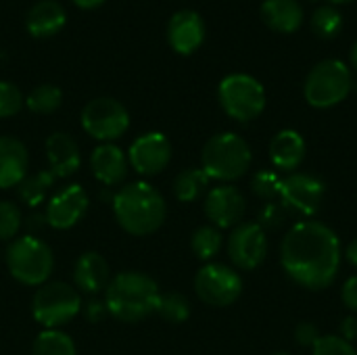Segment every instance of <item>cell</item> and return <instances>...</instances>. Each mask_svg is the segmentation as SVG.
Returning a JSON list of instances; mask_svg holds the SVG:
<instances>
[{
    "label": "cell",
    "mask_w": 357,
    "mask_h": 355,
    "mask_svg": "<svg viewBox=\"0 0 357 355\" xmlns=\"http://www.w3.org/2000/svg\"><path fill=\"white\" fill-rule=\"evenodd\" d=\"M117 224L132 236L157 232L167 216L163 195L149 182H132L117 190L111 201Z\"/></svg>",
    "instance_id": "7a4b0ae2"
},
{
    "label": "cell",
    "mask_w": 357,
    "mask_h": 355,
    "mask_svg": "<svg viewBox=\"0 0 357 355\" xmlns=\"http://www.w3.org/2000/svg\"><path fill=\"white\" fill-rule=\"evenodd\" d=\"M82 128L100 142H113L130 128V113L113 96H96L82 109Z\"/></svg>",
    "instance_id": "9c48e42d"
},
{
    "label": "cell",
    "mask_w": 357,
    "mask_h": 355,
    "mask_svg": "<svg viewBox=\"0 0 357 355\" xmlns=\"http://www.w3.org/2000/svg\"><path fill=\"white\" fill-rule=\"evenodd\" d=\"M6 268L10 276L25 285V287H42L48 282L52 268H54V255L52 249L38 236H21L15 239L6 249Z\"/></svg>",
    "instance_id": "5b68a950"
},
{
    "label": "cell",
    "mask_w": 357,
    "mask_h": 355,
    "mask_svg": "<svg viewBox=\"0 0 357 355\" xmlns=\"http://www.w3.org/2000/svg\"><path fill=\"white\" fill-rule=\"evenodd\" d=\"M349 61H351V67L357 71V40L356 44L351 46V52H349Z\"/></svg>",
    "instance_id": "60d3db41"
},
{
    "label": "cell",
    "mask_w": 357,
    "mask_h": 355,
    "mask_svg": "<svg viewBox=\"0 0 357 355\" xmlns=\"http://www.w3.org/2000/svg\"><path fill=\"white\" fill-rule=\"evenodd\" d=\"M73 282H75L77 291L88 293V295H96V293L105 291L107 285L111 282V272H109L107 259L96 251H88V253L79 255L73 266Z\"/></svg>",
    "instance_id": "ffe728a7"
},
{
    "label": "cell",
    "mask_w": 357,
    "mask_h": 355,
    "mask_svg": "<svg viewBox=\"0 0 357 355\" xmlns=\"http://www.w3.org/2000/svg\"><path fill=\"white\" fill-rule=\"evenodd\" d=\"M29 169L25 144L13 136H0V188L17 186Z\"/></svg>",
    "instance_id": "44dd1931"
},
{
    "label": "cell",
    "mask_w": 357,
    "mask_h": 355,
    "mask_svg": "<svg viewBox=\"0 0 357 355\" xmlns=\"http://www.w3.org/2000/svg\"><path fill=\"white\" fill-rule=\"evenodd\" d=\"M272 355H291V354H287V352H278V354H272Z\"/></svg>",
    "instance_id": "7bdbcfd3"
},
{
    "label": "cell",
    "mask_w": 357,
    "mask_h": 355,
    "mask_svg": "<svg viewBox=\"0 0 357 355\" xmlns=\"http://www.w3.org/2000/svg\"><path fill=\"white\" fill-rule=\"evenodd\" d=\"M161 291L157 282L142 272H121L105 289L107 312L121 322H140L157 312Z\"/></svg>",
    "instance_id": "3957f363"
},
{
    "label": "cell",
    "mask_w": 357,
    "mask_h": 355,
    "mask_svg": "<svg viewBox=\"0 0 357 355\" xmlns=\"http://www.w3.org/2000/svg\"><path fill=\"white\" fill-rule=\"evenodd\" d=\"M23 105L25 100H23L21 90L13 82L0 80V119L17 115Z\"/></svg>",
    "instance_id": "d6a6232c"
},
{
    "label": "cell",
    "mask_w": 357,
    "mask_h": 355,
    "mask_svg": "<svg viewBox=\"0 0 357 355\" xmlns=\"http://www.w3.org/2000/svg\"><path fill=\"white\" fill-rule=\"evenodd\" d=\"M46 159H48V169L54 174L56 180L73 176L82 165L79 146L65 132H54L46 138Z\"/></svg>",
    "instance_id": "e0dca14e"
},
{
    "label": "cell",
    "mask_w": 357,
    "mask_h": 355,
    "mask_svg": "<svg viewBox=\"0 0 357 355\" xmlns=\"http://www.w3.org/2000/svg\"><path fill=\"white\" fill-rule=\"evenodd\" d=\"M128 155L113 142L98 144L90 155V169L98 182L105 186H115L126 180L128 174Z\"/></svg>",
    "instance_id": "ac0fdd59"
},
{
    "label": "cell",
    "mask_w": 357,
    "mask_h": 355,
    "mask_svg": "<svg viewBox=\"0 0 357 355\" xmlns=\"http://www.w3.org/2000/svg\"><path fill=\"white\" fill-rule=\"evenodd\" d=\"M205 40V21L192 8L176 10L167 21V42L178 54H192Z\"/></svg>",
    "instance_id": "2e32d148"
},
{
    "label": "cell",
    "mask_w": 357,
    "mask_h": 355,
    "mask_svg": "<svg viewBox=\"0 0 357 355\" xmlns=\"http://www.w3.org/2000/svg\"><path fill=\"white\" fill-rule=\"evenodd\" d=\"M354 88H356V90H357V84H356V86H354Z\"/></svg>",
    "instance_id": "ee69618b"
},
{
    "label": "cell",
    "mask_w": 357,
    "mask_h": 355,
    "mask_svg": "<svg viewBox=\"0 0 357 355\" xmlns=\"http://www.w3.org/2000/svg\"><path fill=\"white\" fill-rule=\"evenodd\" d=\"M345 257H347V262L354 266L357 270V236L347 245V249H345Z\"/></svg>",
    "instance_id": "f35d334b"
},
{
    "label": "cell",
    "mask_w": 357,
    "mask_h": 355,
    "mask_svg": "<svg viewBox=\"0 0 357 355\" xmlns=\"http://www.w3.org/2000/svg\"><path fill=\"white\" fill-rule=\"evenodd\" d=\"M228 257L238 270H255L268 257V236L257 222H241L228 236Z\"/></svg>",
    "instance_id": "7c38bea8"
},
{
    "label": "cell",
    "mask_w": 357,
    "mask_h": 355,
    "mask_svg": "<svg viewBox=\"0 0 357 355\" xmlns=\"http://www.w3.org/2000/svg\"><path fill=\"white\" fill-rule=\"evenodd\" d=\"M310 25H312V31L322 38V40H333L339 36L341 27H343V15L331 6V4H324V6H318L314 13H312V19H310Z\"/></svg>",
    "instance_id": "f1b7e54d"
},
{
    "label": "cell",
    "mask_w": 357,
    "mask_h": 355,
    "mask_svg": "<svg viewBox=\"0 0 357 355\" xmlns=\"http://www.w3.org/2000/svg\"><path fill=\"white\" fill-rule=\"evenodd\" d=\"M341 255L337 232L316 220L297 222L280 245L282 270L293 282L310 291H324L335 285Z\"/></svg>",
    "instance_id": "6da1fadb"
},
{
    "label": "cell",
    "mask_w": 357,
    "mask_h": 355,
    "mask_svg": "<svg viewBox=\"0 0 357 355\" xmlns=\"http://www.w3.org/2000/svg\"><path fill=\"white\" fill-rule=\"evenodd\" d=\"M67 21V10L56 0H38L29 6L25 15V27L36 38H48L63 29Z\"/></svg>",
    "instance_id": "603a6c76"
},
{
    "label": "cell",
    "mask_w": 357,
    "mask_h": 355,
    "mask_svg": "<svg viewBox=\"0 0 357 355\" xmlns=\"http://www.w3.org/2000/svg\"><path fill=\"white\" fill-rule=\"evenodd\" d=\"M339 337H343L345 341H349V343H354L357 339V316H347V318H343V322H341V335Z\"/></svg>",
    "instance_id": "74e56055"
},
{
    "label": "cell",
    "mask_w": 357,
    "mask_h": 355,
    "mask_svg": "<svg viewBox=\"0 0 357 355\" xmlns=\"http://www.w3.org/2000/svg\"><path fill=\"white\" fill-rule=\"evenodd\" d=\"M218 100L228 117L247 123L264 113L266 90L249 73H230L218 86Z\"/></svg>",
    "instance_id": "52a82bcc"
},
{
    "label": "cell",
    "mask_w": 357,
    "mask_h": 355,
    "mask_svg": "<svg viewBox=\"0 0 357 355\" xmlns=\"http://www.w3.org/2000/svg\"><path fill=\"white\" fill-rule=\"evenodd\" d=\"M61 103H63V90L54 84H40L25 98V107L38 115L54 113L61 107Z\"/></svg>",
    "instance_id": "484cf974"
},
{
    "label": "cell",
    "mask_w": 357,
    "mask_h": 355,
    "mask_svg": "<svg viewBox=\"0 0 357 355\" xmlns=\"http://www.w3.org/2000/svg\"><path fill=\"white\" fill-rule=\"evenodd\" d=\"M341 299L349 312L357 314V276H351L345 280V285L341 289Z\"/></svg>",
    "instance_id": "8d00e7d4"
},
{
    "label": "cell",
    "mask_w": 357,
    "mask_h": 355,
    "mask_svg": "<svg viewBox=\"0 0 357 355\" xmlns=\"http://www.w3.org/2000/svg\"><path fill=\"white\" fill-rule=\"evenodd\" d=\"M157 314L169 324H182L190 318V301L182 293H165L159 299Z\"/></svg>",
    "instance_id": "f546056e"
},
{
    "label": "cell",
    "mask_w": 357,
    "mask_h": 355,
    "mask_svg": "<svg viewBox=\"0 0 357 355\" xmlns=\"http://www.w3.org/2000/svg\"><path fill=\"white\" fill-rule=\"evenodd\" d=\"M259 226L264 230H274V228H280L287 220V209L282 207V203H276V201H270L261 207L259 211V218H257Z\"/></svg>",
    "instance_id": "e575fe53"
},
{
    "label": "cell",
    "mask_w": 357,
    "mask_h": 355,
    "mask_svg": "<svg viewBox=\"0 0 357 355\" xmlns=\"http://www.w3.org/2000/svg\"><path fill=\"white\" fill-rule=\"evenodd\" d=\"M79 8H96L98 4H102L105 0H73Z\"/></svg>",
    "instance_id": "ab89813d"
},
{
    "label": "cell",
    "mask_w": 357,
    "mask_h": 355,
    "mask_svg": "<svg viewBox=\"0 0 357 355\" xmlns=\"http://www.w3.org/2000/svg\"><path fill=\"white\" fill-rule=\"evenodd\" d=\"M56 178L50 169H44V172H36V174H27L19 184H17V192H19V199L29 205V207H38L40 203L46 201L50 188L54 186Z\"/></svg>",
    "instance_id": "cb8c5ba5"
},
{
    "label": "cell",
    "mask_w": 357,
    "mask_h": 355,
    "mask_svg": "<svg viewBox=\"0 0 357 355\" xmlns=\"http://www.w3.org/2000/svg\"><path fill=\"white\" fill-rule=\"evenodd\" d=\"M251 163L253 153L249 142L234 132L211 136L201 153V169L209 176V180L234 182L249 172Z\"/></svg>",
    "instance_id": "277c9868"
},
{
    "label": "cell",
    "mask_w": 357,
    "mask_h": 355,
    "mask_svg": "<svg viewBox=\"0 0 357 355\" xmlns=\"http://www.w3.org/2000/svg\"><path fill=\"white\" fill-rule=\"evenodd\" d=\"M259 15L261 21L278 33H295L305 19L303 6L297 0H264Z\"/></svg>",
    "instance_id": "7402d4cb"
},
{
    "label": "cell",
    "mask_w": 357,
    "mask_h": 355,
    "mask_svg": "<svg viewBox=\"0 0 357 355\" xmlns=\"http://www.w3.org/2000/svg\"><path fill=\"white\" fill-rule=\"evenodd\" d=\"M21 228V209L10 201H0V241H13Z\"/></svg>",
    "instance_id": "1f68e13d"
},
{
    "label": "cell",
    "mask_w": 357,
    "mask_h": 355,
    "mask_svg": "<svg viewBox=\"0 0 357 355\" xmlns=\"http://www.w3.org/2000/svg\"><path fill=\"white\" fill-rule=\"evenodd\" d=\"M280 186H282V178L274 169H261V172H257L253 176V182H251V188H253L255 197L264 199L266 203H270L276 197H280Z\"/></svg>",
    "instance_id": "4dcf8cb0"
},
{
    "label": "cell",
    "mask_w": 357,
    "mask_h": 355,
    "mask_svg": "<svg viewBox=\"0 0 357 355\" xmlns=\"http://www.w3.org/2000/svg\"><path fill=\"white\" fill-rule=\"evenodd\" d=\"M305 153L307 144L297 130H282L270 142V161L284 174H295V169L303 163Z\"/></svg>",
    "instance_id": "d6986e66"
},
{
    "label": "cell",
    "mask_w": 357,
    "mask_h": 355,
    "mask_svg": "<svg viewBox=\"0 0 357 355\" xmlns=\"http://www.w3.org/2000/svg\"><path fill=\"white\" fill-rule=\"evenodd\" d=\"M222 245H224V236L220 228L215 226H201L192 232V239H190L192 253L203 262L213 259L222 251Z\"/></svg>",
    "instance_id": "83f0119b"
},
{
    "label": "cell",
    "mask_w": 357,
    "mask_h": 355,
    "mask_svg": "<svg viewBox=\"0 0 357 355\" xmlns=\"http://www.w3.org/2000/svg\"><path fill=\"white\" fill-rule=\"evenodd\" d=\"M207 186L209 176L201 167H188L174 178V197L180 203H192L207 190Z\"/></svg>",
    "instance_id": "d4e9b609"
},
{
    "label": "cell",
    "mask_w": 357,
    "mask_h": 355,
    "mask_svg": "<svg viewBox=\"0 0 357 355\" xmlns=\"http://www.w3.org/2000/svg\"><path fill=\"white\" fill-rule=\"evenodd\" d=\"M195 293L211 308H228L243 295V278L230 266L205 264L195 276Z\"/></svg>",
    "instance_id": "30bf717a"
},
{
    "label": "cell",
    "mask_w": 357,
    "mask_h": 355,
    "mask_svg": "<svg viewBox=\"0 0 357 355\" xmlns=\"http://www.w3.org/2000/svg\"><path fill=\"white\" fill-rule=\"evenodd\" d=\"M169 161L172 142L161 132H146L138 136L128 151V163L140 176H157L167 167Z\"/></svg>",
    "instance_id": "4fadbf2b"
},
{
    "label": "cell",
    "mask_w": 357,
    "mask_h": 355,
    "mask_svg": "<svg viewBox=\"0 0 357 355\" xmlns=\"http://www.w3.org/2000/svg\"><path fill=\"white\" fill-rule=\"evenodd\" d=\"M354 90L349 67L339 59H326L312 67L303 84V96L314 109H331L343 103Z\"/></svg>",
    "instance_id": "8992f818"
},
{
    "label": "cell",
    "mask_w": 357,
    "mask_h": 355,
    "mask_svg": "<svg viewBox=\"0 0 357 355\" xmlns=\"http://www.w3.org/2000/svg\"><path fill=\"white\" fill-rule=\"evenodd\" d=\"M79 312V291L65 282H46L38 287L31 301L33 320L44 326V331H59L61 326L69 324Z\"/></svg>",
    "instance_id": "ba28073f"
},
{
    "label": "cell",
    "mask_w": 357,
    "mask_h": 355,
    "mask_svg": "<svg viewBox=\"0 0 357 355\" xmlns=\"http://www.w3.org/2000/svg\"><path fill=\"white\" fill-rule=\"evenodd\" d=\"M88 211V195L79 184H69L50 197L46 205V224L54 230L73 228Z\"/></svg>",
    "instance_id": "9a60e30c"
},
{
    "label": "cell",
    "mask_w": 357,
    "mask_h": 355,
    "mask_svg": "<svg viewBox=\"0 0 357 355\" xmlns=\"http://www.w3.org/2000/svg\"><path fill=\"white\" fill-rule=\"evenodd\" d=\"M31 355H77L75 343L63 331H42L31 347Z\"/></svg>",
    "instance_id": "4316f807"
},
{
    "label": "cell",
    "mask_w": 357,
    "mask_h": 355,
    "mask_svg": "<svg viewBox=\"0 0 357 355\" xmlns=\"http://www.w3.org/2000/svg\"><path fill=\"white\" fill-rule=\"evenodd\" d=\"M320 331L314 322H299L295 326V341L301 345V347H314L316 341L320 339Z\"/></svg>",
    "instance_id": "d590c367"
},
{
    "label": "cell",
    "mask_w": 357,
    "mask_h": 355,
    "mask_svg": "<svg viewBox=\"0 0 357 355\" xmlns=\"http://www.w3.org/2000/svg\"><path fill=\"white\" fill-rule=\"evenodd\" d=\"M326 186L320 178L312 174H291L282 178L280 203L284 209L295 211L303 218H314L324 203Z\"/></svg>",
    "instance_id": "8fae6325"
},
{
    "label": "cell",
    "mask_w": 357,
    "mask_h": 355,
    "mask_svg": "<svg viewBox=\"0 0 357 355\" xmlns=\"http://www.w3.org/2000/svg\"><path fill=\"white\" fill-rule=\"evenodd\" d=\"M205 216L215 228H234L243 222V216L247 211L245 195L230 184L215 186L205 197Z\"/></svg>",
    "instance_id": "5bb4252c"
},
{
    "label": "cell",
    "mask_w": 357,
    "mask_h": 355,
    "mask_svg": "<svg viewBox=\"0 0 357 355\" xmlns=\"http://www.w3.org/2000/svg\"><path fill=\"white\" fill-rule=\"evenodd\" d=\"M312 355H357V349L339 335H322L312 347Z\"/></svg>",
    "instance_id": "836d02e7"
},
{
    "label": "cell",
    "mask_w": 357,
    "mask_h": 355,
    "mask_svg": "<svg viewBox=\"0 0 357 355\" xmlns=\"http://www.w3.org/2000/svg\"><path fill=\"white\" fill-rule=\"evenodd\" d=\"M328 2H333V4H347V2H354V0H328Z\"/></svg>",
    "instance_id": "b9f144b4"
}]
</instances>
